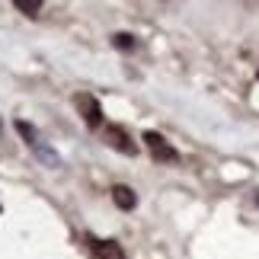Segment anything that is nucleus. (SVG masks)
Instances as JSON below:
<instances>
[{
	"label": "nucleus",
	"mask_w": 259,
	"mask_h": 259,
	"mask_svg": "<svg viewBox=\"0 0 259 259\" xmlns=\"http://www.w3.org/2000/svg\"><path fill=\"white\" fill-rule=\"evenodd\" d=\"M106 138H109V144H112L115 151H122V154H128V157H135V154H138V147L132 144V138H128V132H125V128L112 125V128L106 132Z\"/></svg>",
	"instance_id": "nucleus-4"
},
{
	"label": "nucleus",
	"mask_w": 259,
	"mask_h": 259,
	"mask_svg": "<svg viewBox=\"0 0 259 259\" xmlns=\"http://www.w3.org/2000/svg\"><path fill=\"white\" fill-rule=\"evenodd\" d=\"M112 45L122 48V52H132V48H135V38L128 35V32H118V35H112Z\"/></svg>",
	"instance_id": "nucleus-6"
},
{
	"label": "nucleus",
	"mask_w": 259,
	"mask_h": 259,
	"mask_svg": "<svg viewBox=\"0 0 259 259\" xmlns=\"http://www.w3.org/2000/svg\"><path fill=\"white\" fill-rule=\"evenodd\" d=\"M90 256L93 259H125V253H122V246H118L115 240H93L90 237Z\"/></svg>",
	"instance_id": "nucleus-3"
},
{
	"label": "nucleus",
	"mask_w": 259,
	"mask_h": 259,
	"mask_svg": "<svg viewBox=\"0 0 259 259\" xmlns=\"http://www.w3.org/2000/svg\"><path fill=\"white\" fill-rule=\"evenodd\" d=\"M112 198H115V205L122 208V211H132V208L138 205V198H135V192L128 186H115L112 189Z\"/></svg>",
	"instance_id": "nucleus-5"
},
{
	"label": "nucleus",
	"mask_w": 259,
	"mask_h": 259,
	"mask_svg": "<svg viewBox=\"0 0 259 259\" xmlns=\"http://www.w3.org/2000/svg\"><path fill=\"white\" fill-rule=\"evenodd\" d=\"M144 144H147V151H151V157H154L157 163H173V160H179V154L163 141V135H157V132H144Z\"/></svg>",
	"instance_id": "nucleus-1"
},
{
	"label": "nucleus",
	"mask_w": 259,
	"mask_h": 259,
	"mask_svg": "<svg viewBox=\"0 0 259 259\" xmlns=\"http://www.w3.org/2000/svg\"><path fill=\"white\" fill-rule=\"evenodd\" d=\"M16 7H19V10H26L29 16H35V13H38V7H42V4H38V0H16Z\"/></svg>",
	"instance_id": "nucleus-7"
},
{
	"label": "nucleus",
	"mask_w": 259,
	"mask_h": 259,
	"mask_svg": "<svg viewBox=\"0 0 259 259\" xmlns=\"http://www.w3.org/2000/svg\"><path fill=\"white\" fill-rule=\"evenodd\" d=\"M74 106H77V112L83 115V122H87L90 128H99V125H103V109H99L96 96H90V93H77V96H74Z\"/></svg>",
	"instance_id": "nucleus-2"
}]
</instances>
